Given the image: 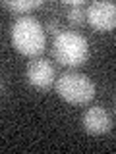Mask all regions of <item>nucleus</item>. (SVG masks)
Masks as SVG:
<instances>
[{
	"instance_id": "f257e3e1",
	"label": "nucleus",
	"mask_w": 116,
	"mask_h": 154,
	"mask_svg": "<svg viewBox=\"0 0 116 154\" xmlns=\"http://www.w3.org/2000/svg\"><path fill=\"white\" fill-rule=\"evenodd\" d=\"M12 45L23 56H39L45 52L47 33L35 17H19L12 23Z\"/></svg>"
},
{
	"instance_id": "f03ea898",
	"label": "nucleus",
	"mask_w": 116,
	"mask_h": 154,
	"mask_svg": "<svg viewBox=\"0 0 116 154\" xmlns=\"http://www.w3.org/2000/svg\"><path fill=\"white\" fill-rule=\"evenodd\" d=\"M56 93L62 100H66L68 104L74 106H85L93 100L95 96V83L83 73L77 71H68L62 73L58 79L54 81Z\"/></svg>"
},
{
	"instance_id": "7ed1b4c3",
	"label": "nucleus",
	"mask_w": 116,
	"mask_h": 154,
	"mask_svg": "<svg viewBox=\"0 0 116 154\" xmlns=\"http://www.w3.org/2000/svg\"><path fill=\"white\" fill-rule=\"evenodd\" d=\"M52 54L58 64L66 67H79L89 58V45H87L85 37L77 35L74 31H64L54 37Z\"/></svg>"
},
{
	"instance_id": "20e7f679",
	"label": "nucleus",
	"mask_w": 116,
	"mask_h": 154,
	"mask_svg": "<svg viewBox=\"0 0 116 154\" xmlns=\"http://www.w3.org/2000/svg\"><path fill=\"white\" fill-rule=\"evenodd\" d=\"M85 17L95 31H112L116 27V6L112 2H93L87 8Z\"/></svg>"
},
{
	"instance_id": "39448f33",
	"label": "nucleus",
	"mask_w": 116,
	"mask_h": 154,
	"mask_svg": "<svg viewBox=\"0 0 116 154\" xmlns=\"http://www.w3.org/2000/svg\"><path fill=\"white\" fill-rule=\"evenodd\" d=\"M25 77H27V83L33 89L47 93L54 85V67L50 66V62L43 60V58H37V60L27 64Z\"/></svg>"
},
{
	"instance_id": "423d86ee",
	"label": "nucleus",
	"mask_w": 116,
	"mask_h": 154,
	"mask_svg": "<svg viewBox=\"0 0 116 154\" xmlns=\"http://www.w3.org/2000/svg\"><path fill=\"white\" fill-rule=\"evenodd\" d=\"M81 123L89 135H105L112 129V116L103 106H93V108L85 110Z\"/></svg>"
},
{
	"instance_id": "0eeeda50",
	"label": "nucleus",
	"mask_w": 116,
	"mask_h": 154,
	"mask_svg": "<svg viewBox=\"0 0 116 154\" xmlns=\"http://www.w3.org/2000/svg\"><path fill=\"white\" fill-rule=\"evenodd\" d=\"M62 6L66 8V17L72 27H81L85 23V2L83 0H74V2H64Z\"/></svg>"
},
{
	"instance_id": "6e6552de",
	"label": "nucleus",
	"mask_w": 116,
	"mask_h": 154,
	"mask_svg": "<svg viewBox=\"0 0 116 154\" xmlns=\"http://www.w3.org/2000/svg\"><path fill=\"white\" fill-rule=\"evenodd\" d=\"M43 6V0H27V2H21V0H16V2H2V8L10 10L14 14H27L31 10H37Z\"/></svg>"
},
{
	"instance_id": "1a4fd4ad",
	"label": "nucleus",
	"mask_w": 116,
	"mask_h": 154,
	"mask_svg": "<svg viewBox=\"0 0 116 154\" xmlns=\"http://www.w3.org/2000/svg\"><path fill=\"white\" fill-rule=\"evenodd\" d=\"M47 33H50V35L58 37L60 33H64V29H62V25L56 21V19H52V21H48V23H47Z\"/></svg>"
}]
</instances>
